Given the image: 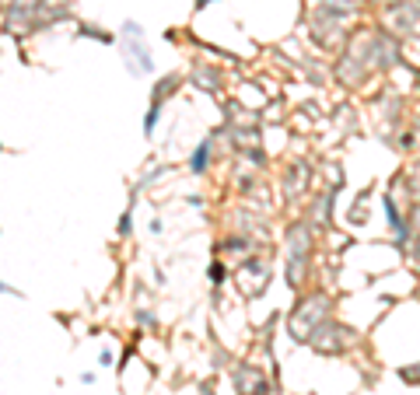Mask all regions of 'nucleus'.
I'll list each match as a JSON object with an SVG mask.
<instances>
[{
	"instance_id": "nucleus-1",
	"label": "nucleus",
	"mask_w": 420,
	"mask_h": 395,
	"mask_svg": "<svg viewBox=\"0 0 420 395\" xmlns=\"http://www.w3.org/2000/svg\"><path fill=\"white\" fill-rule=\"evenodd\" d=\"M203 161H207V147H200V151H196V158H193V164H196V172L203 168Z\"/></svg>"
}]
</instances>
